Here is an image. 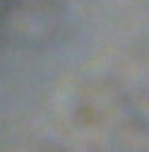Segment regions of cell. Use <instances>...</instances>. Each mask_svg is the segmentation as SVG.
<instances>
[{"label":"cell","mask_w":149,"mask_h":152,"mask_svg":"<svg viewBox=\"0 0 149 152\" xmlns=\"http://www.w3.org/2000/svg\"><path fill=\"white\" fill-rule=\"evenodd\" d=\"M17 5H20V0H0V24H7Z\"/></svg>","instance_id":"6da1fadb"}]
</instances>
